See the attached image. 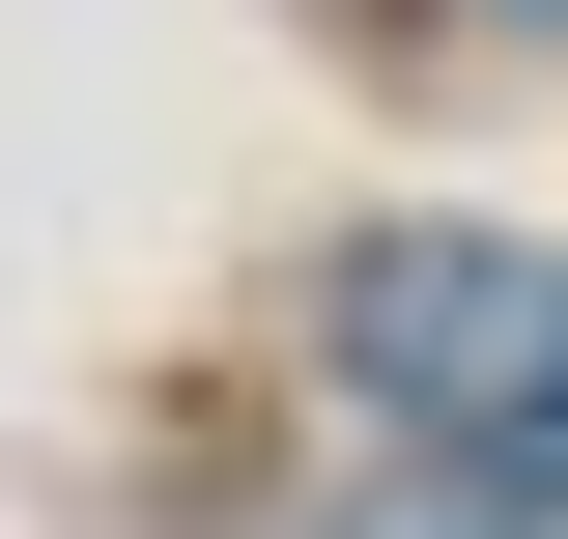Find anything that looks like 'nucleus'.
Listing matches in <instances>:
<instances>
[{
	"instance_id": "1",
	"label": "nucleus",
	"mask_w": 568,
	"mask_h": 539,
	"mask_svg": "<svg viewBox=\"0 0 568 539\" xmlns=\"http://www.w3.org/2000/svg\"><path fill=\"white\" fill-rule=\"evenodd\" d=\"M342 398L484 455V511H568V256L511 227H369L342 256Z\"/></svg>"
},
{
	"instance_id": "2",
	"label": "nucleus",
	"mask_w": 568,
	"mask_h": 539,
	"mask_svg": "<svg viewBox=\"0 0 568 539\" xmlns=\"http://www.w3.org/2000/svg\"><path fill=\"white\" fill-rule=\"evenodd\" d=\"M342 539H511V511H342Z\"/></svg>"
}]
</instances>
